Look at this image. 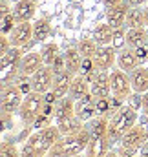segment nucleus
Here are the masks:
<instances>
[{"instance_id":"nucleus-1","label":"nucleus","mask_w":148,"mask_h":157,"mask_svg":"<svg viewBox=\"0 0 148 157\" xmlns=\"http://www.w3.org/2000/svg\"><path fill=\"white\" fill-rule=\"evenodd\" d=\"M92 141V133L90 130L84 126L79 132L70 133V135H62L60 141H57L51 148H49V155L51 157H72V155H79L84 154L88 144Z\"/></svg>"},{"instance_id":"nucleus-2","label":"nucleus","mask_w":148,"mask_h":157,"mask_svg":"<svg viewBox=\"0 0 148 157\" xmlns=\"http://www.w3.org/2000/svg\"><path fill=\"white\" fill-rule=\"evenodd\" d=\"M135 122H137V112H135V108L130 106V104L121 106L113 113V117L110 119V124H108V143H110V146L121 143V139L124 137V133L132 126H135Z\"/></svg>"},{"instance_id":"nucleus-3","label":"nucleus","mask_w":148,"mask_h":157,"mask_svg":"<svg viewBox=\"0 0 148 157\" xmlns=\"http://www.w3.org/2000/svg\"><path fill=\"white\" fill-rule=\"evenodd\" d=\"M146 141H148V128L135 124L124 133V137L119 143L117 152L121 154V157H134L137 155V152L143 148V144Z\"/></svg>"},{"instance_id":"nucleus-4","label":"nucleus","mask_w":148,"mask_h":157,"mask_svg":"<svg viewBox=\"0 0 148 157\" xmlns=\"http://www.w3.org/2000/svg\"><path fill=\"white\" fill-rule=\"evenodd\" d=\"M42 108H44V95L37 93V91H31L28 95H24V101H22V106L18 110V115L20 121L28 126H31L37 117L42 113Z\"/></svg>"},{"instance_id":"nucleus-5","label":"nucleus","mask_w":148,"mask_h":157,"mask_svg":"<svg viewBox=\"0 0 148 157\" xmlns=\"http://www.w3.org/2000/svg\"><path fill=\"white\" fill-rule=\"evenodd\" d=\"M110 86H111V95L126 101L132 97L134 88H132V80H130V73L123 71L121 68H115L110 71Z\"/></svg>"},{"instance_id":"nucleus-6","label":"nucleus","mask_w":148,"mask_h":157,"mask_svg":"<svg viewBox=\"0 0 148 157\" xmlns=\"http://www.w3.org/2000/svg\"><path fill=\"white\" fill-rule=\"evenodd\" d=\"M22 101H24V93L20 91L18 86H4L2 88V97H0V102H2V113H9L13 115L15 112L20 110L22 106Z\"/></svg>"},{"instance_id":"nucleus-7","label":"nucleus","mask_w":148,"mask_h":157,"mask_svg":"<svg viewBox=\"0 0 148 157\" xmlns=\"http://www.w3.org/2000/svg\"><path fill=\"white\" fill-rule=\"evenodd\" d=\"M53 82H55V73L51 70V66H42L35 75H31V88L37 93H48L53 90Z\"/></svg>"},{"instance_id":"nucleus-8","label":"nucleus","mask_w":148,"mask_h":157,"mask_svg":"<svg viewBox=\"0 0 148 157\" xmlns=\"http://www.w3.org/2000/svg\"><path fill=\"white\" fill-rule=\"evenodd\" d=\"M46 66L44 60H42V55H40V49L38 51H29L22 57L20 60V66H18V75H24V77H31L35 75L38 70Z\"/></svg>"},{"instance_id":"nucleus-9","label":"nucleus","mask_w":148,"mask_h":157,"mask_svg":"<svg viewBox=\"0 0 148 157\" xmlns=\"http://www.w3.org/2000/svg\"><path fill=\"white\" fill-rule=\"evenodd\" d=\"M13 48H24L33 40V24L31 22H18L9 35Z\"/></svg>"},{"instance_id":"nucleus-10","label":"nucleus","mask_w":148,"mask_h":157,"mask_svg":"<svg viewBox=\"0 0 148 157\" xmlns=\"http://www.w3.org/2000/svg\"><path fill=\"white\" fill-rule=\"evenodd\" d=\"M93 60L99 71H108L110 68H113V64H117V51L113 46H99Z\"/></svg>"},{"instance_id":"nucleus-11","label":"nucleus","mask_w":148,"mask_h":157,"mask_svg":"<svg viewBox=\"0 0 148 157\" xmlns=\"http://www.w3.org/2000/svg\"><path fill=\"white\" fill-rule=\"evenodd\" d=\"M92 95L97 99H106L111 95V86H110V73L108 71H99L95 73V77L92 78V88H90Z\"/></svg>"},{"instance_id":"nucleus-12","label":"nucleus","mask_w":148,"mask_h":157,"mask_svg":"<svg viewBox=\"0 0 148 157\" xmlns=\"http://www.w3.org/2000/svg\"><path fill=\"white\" fill-rule=\"evenodd\" d=\"M11 11H13L17 22H31L33 17L37 15V2L35 0H18Z\"/></svg>"},{"instance_id":"nucleus-13","label":"nucleus","mask_w":148,"mask_h":157,"mask_svg":"<svg viewBox=\"0 0 148 157\" xmlns=\"http://www.w3.org/2000/svg\"><path fill=\"white\" fill-rule=\"evenodd\" d=\"M75 113H77V110H75V101L70 95L59 99V102L55 104V115H53V117H55V124H60V122H64V121H68V119L75 117Z\"/></svg>"},{"instance_id":"nucleus-14","label":"nucleus","mask_w":148,"mask_h":157,"mask_svg":"<svg viewBox=\"0 0 148 157\" xmlns=\"http://www.w3.org/2000/svg\"><path fill=\"white\" fill-rule=\"evenodd\" d=\"M128 9L130 6L126 2L119 4V6H113V7H108L106 9V22L110 24L113 29L117 28H126V15H128Z\"/></svg>"},{"instance_id":"nucleus-15","label":"nucleus","mask_w":148,"mask_h":157,"mask_svg":"<svg viewBox=\"0 0 148 157\" xmlns=\"http://www.w3.org/2000/svg\"><path fill=\"white\" fill-rule=\"evenodd\" d=\"M141 64H139V60H137V57H135V51L132 49V48H128V46H124L123 49H119L117 51V68H121L123 71H126V73H132L135 68H139Z\"/></svg>"},{"instance_id":"nucleus-16","label":"nucleus","mask_w":148,"mask_h":157,"mask_svg":"<svg viewBox=\"0 0 148 157\" xmlns=\"http://www.w3.org/2000/svg\"><path fill=\"white\" fill-rule=\"evenodd\" d=\"M22 49L24 48H13L2 55V73H7L9 70V78H11V73H18V66H20V60H22Z\"/></svg>"},{"instance_id":"nucleus-17","label":"nucleus","mask_w":148,"mask_h":157,"mask_svg":"<svg viewBox=\"0 0 148 157\" xmlns=\"http://www.w3.org/2000/svg\"><path fill=\"white\" fill-rule=\"evenodd\" d=\"M73 78H75V75L72 73V71H68V70H64V71H60V73H57V75H55L53 91H55V95H57L59 99H62V97L70 95V88H72Z\"/></svg>"},{"instance_id":"nucleus-18","label":"nucleus","mask_w":148,"mask_h":157,"mask_svg":"<svg viewBox=\"0 0 148 157\" xmlns=\"http://www.w3.org/2000/svg\"><path fill=\"white\" fill-rule=\"evenodd\" d=\"M130 80H132V88L134 93H146L148 91V66H139L130 73Z\"/></svg>"},{"instance_id":"nucleus-19","label":"nucleus","mask_w":148,"mask_h":157,"mask_svg":"<svg viewBox=\"0 0 148 157\" xmlns=\"http://www.w3.org/2000/svg\"><path fill=\"white\" fill-rule=\"evenodd\" d=\"M110 148L111 146L108 143V137H92L84 154H86V157H104Z\"/></svg>"},{"instance_id":"nucleus-20","label":"nucleus","mask_w":148,"mask_h":157,"mask_svg":"<svg viewBox=\"0 0 148 157\" xmlns=\"http://www.w3.org/2000/svg\"><path fill=\"white\" fill-rule=\"evenodd\" d=\"M90 88H92V82L84 77V75H80V73H79V75H75L73 82H72L70 97H72L73 101H79V99H82L84 95H88V93H90Z\"/></svg>"},{"instance_id":"nucleus-21","label":"nucleus","mask_w":148,"mask_h":157,"mask_svg":"<svg viewBox=\"0 0 148 157\" xmlns=\"http://www.w3.org/2000/svg\"><path fill=\"white\" fill-rule=\"evenodd\" d=\"M108 124H110V119L106 115H101V117H93L92 121H88L86 128L90 130L92 137H108Z\"/></svg>"},{"instance_id":"nucleus-22","label":"nucleus","mask_w":148,"mask_h":157,"mask_svg":"<svg viewBox=\"0 0 148 157\" xmlns=\"http://www.w3.org/2000/svg\"><path fill=\"white\" fill-rule=\"evenodd\" d=\"M148 44V28H132L126 31V46L128 48H139Z\"/></svg>"},{"instance_id":"nucleus-23","label":"nucleus","mask_w":148,"mask_h":157,"mask_svg":"<svg viewBox=\"0 0 148 157\" xmlns=\"http://www.w3.org/2000/svg\"><path fill=\"white\" fill-rule=\"evenodd\" d=\"M92 39L95 40L99 46H111V42H113V28L108 22L95 26V29L92 33Z\"/></svg>"},{"instance_id":"nucleus-24","label":"nucleus","mask_w":148,"mask_h":157,"mask_svg":"<svg viewBox=\"0 0 148 157\" xmlns=\"http://www.w3.org/2000/svg\"><path fill=\"white\" fill-rule=\"evenodd\" d=\"M26 144H28V146H29V148H31L37 155H40V157L46 155V154L49 152V148H51V144H49V143L42 137V133H40L38 130L35 132V133H31V135L28 137Z\"/></svg>"},{"instance_id":"nucleus-25","label":"nucleus","mask_w":148,"mask_h":157,"mask_svg":"<svg viewBox=\"0 0 148 157\" xmlns=\"http://www.w3.org/2000/svg\"><path fill=\"white\" fill-rule=\"evenodd\" d=\"M64 60H66V70L72 71L73 75L80 73V64H82V55L79 53L77 46L75 48H68L64 51Z\"/></svg>"},{"instance_id":"nucleus-26","label":"nucleus","mask_w":148,"mask_h":157,"mask_svg":"<svg viewBox=\"0 0 148 157\" xmlns=\"http://www.w3.org/2000/svg\"><path fill=\"white\" fill-rule=\"evenodd\" d=\"M51 33V24H49V18H38L33 22V40L37 42H44V40L49 37Z\"/></svg>"},{"instance_id":"nucleus-27","label":"nucleus","mask_w":148,"mask_h":157,"mask_svg":"<svg viewBox=\"0 0 148 157\" xmlns=\"http://www.w3.org/2000/svg\"><path fill=\"white\" fill-rule=\"evenodd\" d=\"M40 55H42V60L46 66H51L55 62V59L60 55V49H59V44L57 42H44L42 48H40Z\"/></svg>"},{"instance_id":"nucleus-28","label":"nucleus","mask_w":148,"mask_h":157,"mask_svg":"<svg viewBox=\"0 0 148 157\" xmlns=\"http://www.w3.org/2000/svg\"><path fill=\"white\" fill-rule=\"evenodd\" d=\"M124 26L128 29H132V28H146L145 26V13H143V9L141 7H130Z\"/></svg>"},{"instance_id":"nucleus-29","label":"nucleus","mask_w":148,"mask_h":157,"mask_svg":"<svg viewBox=\"0 0 148 157\" xmlns=\"http://www.w3.org/2000/svg\"><path fill=\"white\" fill-rule=\"evenodd\" d=\"M77 49L82 55V59H93L97 49H99V44L93 39H80L77 44Z\"/></svg>"},{"instance_id":"nucleus-30","label":"nucleus","mask_w":148,"mask_h":157,"mask_svg":"<svg viewBox=\"0 0 148 157\" xmlns=\"http://www.w3.org/2000/svg\"><path fill=\"white\" fill-rule=\"evenodd\" d=\"M17 24H18V22H17L13 11H7V7L2 6V24H0V31H2V35H11V31L15 29Z\"/></svg>"},{"instance_id":"nucleus-31","label":"nucleus","mask_w":148,"mask_h":157,"mask_svg":"<svg viewBox=\"0 0 148 157\" xmlns=\"http://www.w3.org/2000/svg\"><path fill=\"white\" fill-rule=\"evenodd\" d=\"M59 128H60V132H62V135H70V133H75V132H79L80 128H84L82 126V121L77 117H72L68 119V121H64V122H60V124H57Z\"/></svg>"},{"instance_id":"nucleus-32","label":"nucleus","mask_w":148,"mask_h":157,"mask_svg":"<svg viewBox=\"0 0 148 157\" xmlns=\"http://www.w3.org/2000/svg\"><path fill=\"white\" fill-rule=\"evenodd\" d=\"M0 157H20V150L15 146V143H11V141H2Z\"/></svg>"},{"instance_id":"nucleus-33","label":"nucleus","mask_w":148,"mask_h":157,"mask_svg":"<svg viewBox=\"0 0 148 157\" xmlns=\"http://www.w3.org/2000/svg\"><path fill=\"white\" fill-rule=\"evenodd\" d=\"M93 73H97L95 60H93V59H82V64H80V75L88 77V75H93Z\"/></svg>"},{"instance_id":"nucleus-34","label":"nucleus","mask_w":148,"mask_h":157,"mask_svg":"<svg viewBox=\"0 0 148 157\" xmlns=\"http://www.w3.org/2000/svg\"><path fill=\"white\" fill-rule=\"evenodd\" d=\"M95 110H97V115H106L108 112H113V110H111L110 97H106V99H97V101H95Z\"/></svg>"},{"instance_id":"nucleus-35","label":"nucleus","mask_w":148,"mask_h":157,"mask_svg":"<svg viewBox=\"0 0 148 157\" xmlns=\"http://www.w3.org/2000/svg\"><path fill=\"white\" fill-rule=\"evenodd\" d=\"M123 40H124V44H126V33H124V28H117V29H113V42H111V46L123 49V48H121V46H123Z\"/></svg>"},{"instance_id":"nucleus-36","label":"nucleus","mask_w":148,"mask_h":157,"mask_svg":"<svg viewBox=\"0 0 148 157\" xmlns=\"http://www.w3.org/2000/svg\"><path fill=\"white\" fill-rule=\"evenodd\" d=\"M134 51H135V57H137V60H139L141 66L148 64V44H143L139 48H134Z\"/></svg>"},{"instance_id":"nucleus-37","label":"nucleus","mask_w":148,"mask_h":157,"mask_svg":"<svg viewBox=\"0 0 148 157\" xmlns=\"http://www.w3.org/2000/svg\"><path fill=\"white\" fill-rule=\"evenodd\" d=\"M51 70H53V73H55V75L66 70V60H64V53H60V55H59V57L55 59V62L51 64Z\"/></svg>"},{"instance_id":"nucleus-38","label":"nucleus","mask_w":148,"mask_h":157,"mask_svg":"<svg viewBox=\"0 0 148 157\" xmlns=\"http://www.w3.org/2000/svg\"><path fill=\"white\" fill-rule=\"evenodd\" d=\"M49 124H51V117L40 113L37 117V121L33 122V128H35V130H42V128H46V126H49Z\"/></svg>"},{"instance_id":"nucleus-39","label":"nucleus","mask_w":148,"mask_h":157,"mask_svg":"<svg viewBox=\"0 0 148 157\" xmlns=\"http://www.w3.org/2000/svg\"><path fill=\"white\" fill-rule=\"evenodd\" d=\"M0 44H2V46H0V53H2V55L11 49V40L7 39V35H2V37H0Z\"/></svg>"},{"instance_id":"nucleus-40","label":"nucleus","mask_w":148,"mask_h":157,"mask_svg":"<svg viewBox=\"0 0 148 157\" xmlns=\"http://www.w3.org/2000/svg\"><path fill=\"white\" fill-rule=\"evenodd\" d=\"M44 102H46V104H57V102H59V97L55 95L53 90L48 91V93H44Z\"/></svg>"},{"instance_id":"nucleus-41","label":"nucleus","mask_w":148,"mask_h":157,"mask_svg":"<svg viewBox=\"0 0 148 157\" xmlns=\"http://www.w3.org/2000/svg\"><path fill=\"white\" fill-rule=\"evenodd\" d=\"M20 157H40V155H37V154L28 146V144H24V146H22V150H20Z\"/></svg>"},{"instance_id":"nucleus-42","label":"nucleus","mask_w":148,"mask_h":157,"mask_svg":"<svg viewBox=\"0 0 148 157\" xmlns=\"http://www.w3.org/2000/svg\"><path fill=\"white\" fill-rule=\"evenodd\" d=\"M42 113H44V115H49V117H51V115H55V104H46V102H44Z\"/></svg>"},{"instance_id":"nucleus-43","label":"nucleus","mask_w":148,"mask_h":157,"mask_svg":"<svg viewBox=\"0 0 148 157\" xmlns=\"http://www.w3.org/2000/svg\"><path fill=\"white\" fill-rule=\"evenodd\" d=\"M130 7H143V6H146L148 0H124Z\"/></svg>"},{"instance_id":"nucleus-44","label":"nucleus","mask_w":148,"mask_h":157,"mask_svg":"<svg viewBox=\"0 0 148 157\" xmlns=\"http://www.w3.org/2000/svg\"><path fill=\"white\" fill-rule=\"evenodd\" d=\"M124 0H103V4L106 6V9L108 7H113V6H119V4H123Z\"/></svg>"},{"instance_id":"nucleus-45","label":"nucleus","mask_w":148,"mask_h":157,"mask_svg":"<svg viewBox=\"0 0 148 157\" xmlns=\"http://www.w3.org/2000/svg\"><path fill=\"white\" fill-rule=\"evenodd\" d=\"M141 106H143L145 115L148 117V91H146V93H143V104H141Z\"/></svg>"},{"instance_id":"nucleus-46","label":"nucleus","mask_w":148,"mask_h":157,"mask_svg":"<svg viewBox=\"0 0 148 157\" xmlns=\"http://www.w3.org/2000/svg\"><path fill=\"white\" fill-rule=\"evenodd\" d=\"M139 157H148V141L143 144V148H141V155Z\"/></svg>"},{"instance_id":"nucleus-47","label":"nucleus","mask_w":148,"mask_h":157,"mask_svg":"<svg viewBox=\"0 0 148 157\" xmlns=\"http://www.w3.org/2000/svg\"><path fill=\"white\" fill-rule=\"evenodd\" d=\"M104 157H121V154H119V152H117V150H108V152H106V155Z\"/></svg>"},{"instance_id":"nucleus-48","label":"nucleus","mask_w":148,"mask_h":157,"mask_svg":"<svg viewBox=\"0 0 148 157\" xmlns=\"http://www.w3.org/2000/svg\"><path fill=\"white\" fill-rule=\"evenodd\" d=\"M143 13H145V26L148 28V6L143 7Z\"/></svg>"},{"instance_id":"nucleus-49","label":"nucleus","mask_w":148,"mask_h":157,"mask_svg":"<svg viewBox=\"0 0 148 157\" xmlns=\"http://www.w3.org/2000/svg\"><path fill=\"white\" fill-rule=\"evenodd\" d=\"M72 157H86V154H79V155H72Z\"/></svg>"},{"instance_id":"nucleus-50","label":"nucleus","mask_w":148,"mask_h":157,"mask_svg":"<svg viewBox=\"0 0 148 157\" xmlns=\"http://www.w3.org/2000/svg\"><path fill=\"white\" fill-rule=\"evenodd\" d=\"M42 157H51V155H49V154H46V155H42Z\"/></svg>"},{"instance_id":"nucleus-51","label":"nucleus","mask_w":148,"mask_h":157,"mask_svg":"<svg viewBox=\"0 0 148 157\" xmlns=\"http://www.w3.org/2000/svg\"><path fill=\"white\" fill-rule=\"evenodd\" d=\"M134 157H137V155H134Z\"/></svg>"}]
</instances>
